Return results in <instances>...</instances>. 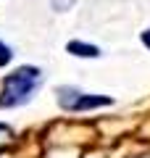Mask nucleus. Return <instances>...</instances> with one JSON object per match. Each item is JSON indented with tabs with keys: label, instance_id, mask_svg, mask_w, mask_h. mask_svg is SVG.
I'll use <instances>...</instances> for the list:
<instances>
[{
	"label": "nucleus",
	"instance_id": "3",
	"mask_svg": "<svg viewBox=\"0 0 150 158\" xmlns=\"http://www.w3.org/2000/svg\"><path fill=\"white\" fill-rule=\"evenodd\" d=\"M66 50H69V53H74V56H79V58H98V56H100V50H98L95 45H87V42H77V40H74V42H69Z\"/></svg>",
	"mask_w": 150,
	"mask_h": 158
},
{
	"label": "nucleus",
	"instance_id": "4",
	"mask_svg": "<svg viewBox=\"0 0 150 158\" xmlns=\"http://www.w3.org/2000/svg\"><path fill=\"white\" fill-rule=\"evenodd\" d=\"M11 137H13V129H11V127H6V124H0V145L11 142Z\"/></svg>",
	"mask_w": 150,
	"mask_h": 158
},
{
	"label": "nucleus",
	"instance_id": "5",
	"mask_svg": "<svg viewBox=\"0 0 150 158\" xmlns=\"http://www.w3.org/2000/svg\"><path fill=\"white\" fill-rule=\"evenodd\" d=\"M11 56H13V53H11V48L0 42V66H6V63L11 61Z\"/></svg>",
	"mask_w": 150,
	"mask_h": 158
},
{
	"label": "nucleus",
	"instance_id": "7",
	"mask_svg": "<svg viewBox=\"0 0 150 158\" xmlns=\"http://www.w3.org/2000/svg\"><path fill=\"white\" fill-rule=\"evenodd\" d=\"M142 45L150 48V29H145V32H142Z\"/></svg>",
	"mask_w": 150,
	"mask_h": 158
},
{
	"label": "nucleus",
	"instance_id": "2",
	"mask_svg": "<svg viewBox=\"0 0 150 158\" xmlns=\"http://www.w3.org/2000/svg\"><path fill=\"white\" fill-rule=\"evenodd\" d=\"M58 103H61L66 111H90V108L111 106V98L108 95H84V92H79V90H66V87H61V90H58Z\"/></svg>",
	"mask_w": 150,
	"mask_h": 158
},
{
	"label": "nucleus",
	"instance_id": "1",
	"mask_svg": "<svg viewBox=\"0 0 150 158\" xmlns=\"http://www.w3.org/2000/svg\"><path fill=\"white\" fill-rule=\"evenodd\" d=\"M40 85V69L34 66H21L13 74H8L3 82V92H0V108H16L32 98V92Z\"/></svg>",
	"mask_w": 150,
	"mask_h": 158
},
{
	"label": "nucleus",
	"instance_id": "6",
	"mask_svg": "<svg viewBox=\"0 0 150 158\" xmlns=\"http://www.w3.org/2000/svg\"><path fill=\"white\" fill-rule=\"evenodd\" d=\"M74 6V0H53V8L56 11H69Z\"/></svg>",
	"mask_w": 150,
	"mask_h": 158
}]
</instances>
